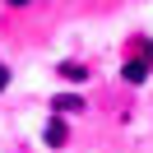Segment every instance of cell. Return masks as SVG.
<instances>
[{
	"label": "cell",
	"instance_id": "obj_1",
	"mask_svg": "<svg viewBox=\"0 0 153 153\" xmlns=\"http://www.w3.org/2000/svg\"><path fill=\"white\" fill-rule=\"evenodd\" d=\"M144 74H149V60H130V65H125V79H130V84H144Z\"/></svg>",
	"mask_w": 153,
	"mask_h": 153
},
{
	"label": "cell",
	"instance_id": "obj_2",
	"mask_svg": "<svg viewBox=\"0 0 153 153\" xmlns=\"http://www.w3.org/2000/svg\"><path fill=\"white\" fill-rule=\"evenodd\" d=\"M56 111H84V97H56Z\"/></svg>",
	"mask_w": 153,
	"mask_h": 153
},
{
	"label": "cell",
	"instance_id": "obj_3",
	"mask_svg": "<svg viewBox=\"0 0 153 153\" xmlns=\"http://www.w3.org/2000/svg\"><path fill=\"white\" fill-rule=\"evenodd\" d=\"M60 139H65V125L51 121V125H47V144H60Z\"/></svg>",
	"mask_w": 153,
	"mask_h": 153
},
{
	"label": "cell",
	"instance_id": "obj_4",
	"mask_svg": "<svg viewBox=\"0 0 153 153\" xmlns=\"http://www.w3.org/2000/svg\"><path fill=\"white\" fill-rule=\"evenodd\" d=\"M5 84H10V70H5V65H0V88H5Z\"/></svg>",
	"mask_w": 153,
	"mask_h": 153
}]
</instances>
